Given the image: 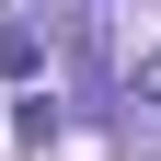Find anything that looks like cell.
Instances as JSON below:
<instances>
[{
  "instance_id": "1",
  "label": "cell",
  "mask_w": 161,
  "mask_h": 161,
  "mask_svg": "<svg viewBox=\"0 0 161 161\" xmlns=\"http://www.w3.org/2000/svg\"><path fill=\"white\" fill-rule=\"evenodd\" d=\"M150 115V138H161V58H127V127Z\"/></svg>"
},
{
  "instance_id": "2",
  "label": "cell",
  "mask_w": 161,
  "mask_h": 161,
  "mask_svg": "<svg viewBox=\"0 0 161 161\" xmlns=\"http://www.w3.org/2000/svg\"><path fill=\"white\" fill-rule=\"evenodd\" d=\"M0 69H12V80L46 69V23H12V35H0Z\"/></svg>"
}]
</instances>
